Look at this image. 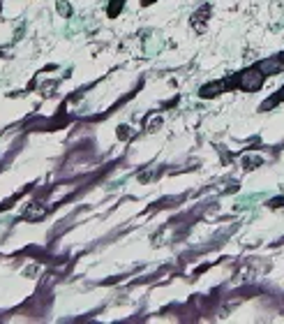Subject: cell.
Here are the masks:
<instances>
[{"label":"cell","instance_id":"obj_1","mask_svg":"<svg viewBox=\"0 0 284 324\" xmlns=\"http://www.w3.org/2000/svg\"><path fill=\"white\" fill-rule=\"evenodd\" d=\"M263 79H266V74L259 67H247L241 77H238V86L243 90H259L263 86Z\"/></svg>","mask_w":284,"mask_h":324},{"label":"cell","instance_id":"obj_2","mask_svg":"<svg viewBox=\"0 0 284 324\" xmlns=\"http://www.w3.org/2000/svg\"><path fill=\"white\" fill-rule=\"evenodd\" d=\"M279 102H284V86H282V90H277V93L273 95V98H268V100H266V105H263L261 109H263V111H266V109H273V107L279 105Z\"/></svg>","mask_w":284,"mask_h":324},{"label":"cell","instance_id":"obj_3","mask_svg":"<svg viewBox=\"0 0 284 324\" xmlns=\"http://www.w3.org/2000/svg\"><path fill=\"white\" fill-rule=\"evenodd\" d=\"M257 165H261V158H257V155H247V160H243L245 169H254Z\"/></svg>","mask_w":284,"mask_h":324},{"label":"cell","instance_id":"obj_4","mask_svg":"<svg viewBox=\"0 0 284 324\" xmlns=\"http://www.w3.org/2000/svg\"><path fill=\"white\" fill-rule=\"evenodd\" d=\"M141 3H143V5H148V3H155V0H141Z\"/></svg>","mask_w":284,"mask_h":324}]
</instances>
